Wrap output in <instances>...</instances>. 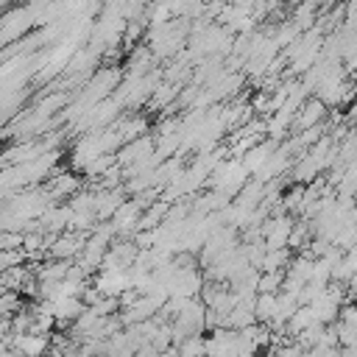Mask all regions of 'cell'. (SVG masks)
<instances>
[{
  "mask_svg": "<svg viewBox=\"0 0 357 357\" xmlns=\"http://www.w3.org/2000/svg\"><path fill=\"white\" fill-rule=\"evenodd\" d=\"M329 117V106L318 98H307L301 103V109L296 112V128L298 131H310L315 126H324V120Z\"/></svg>",
  "mask_w": 357,
  "mask_h": 357,
  "instance_id": "obj_1",
  "label": "cell"
},
{
  "mask_svg": "<svg viewBox=\"0 0 357 357\" xmlns=\"http://www.w3.org/2000/svg\"><path fill=\"white\" fill-rule=\"evenodd\" d=\"M335 332H337V346L340 349H357V329L349 326V324H335Z\"/></svg>",
  "mask_w": 357,
  "mask_h": 357,
  "instance_id": "obj_2",
  "label": "cell"
}]
</instances>
